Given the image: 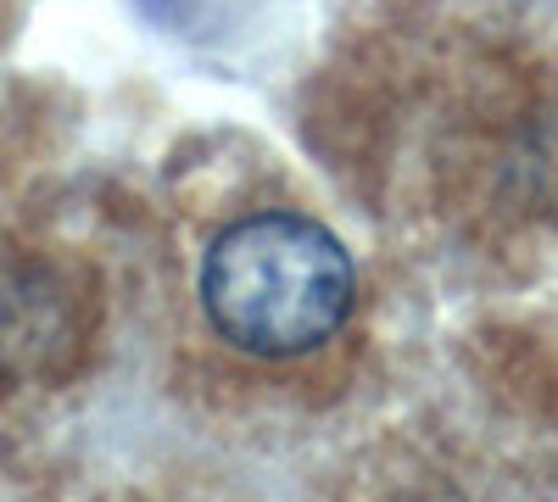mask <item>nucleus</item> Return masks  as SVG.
I'll return each mask as SVG.
<instances>
[{"instance_id":"1","label":"nucleus","mask_w":558,"mask_h":502,"mask_svg":"<svg viewBox=\"0 0 558 502\" xmlns=\"http://www.w3.org/2000/svg\"><path fill=\"white\" fill-rule=\"evenodd\" d=\"M347 246L302 212H252L207 246L202 307L213 330L252 357H296L330 341L352 313Z\"/></svg>"}]
</instances>
